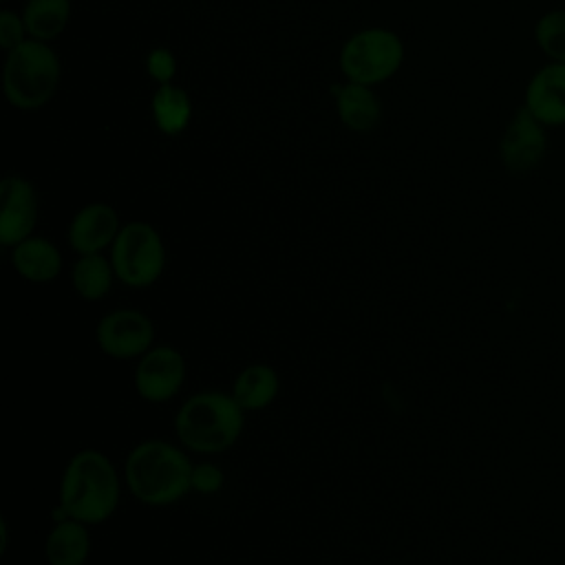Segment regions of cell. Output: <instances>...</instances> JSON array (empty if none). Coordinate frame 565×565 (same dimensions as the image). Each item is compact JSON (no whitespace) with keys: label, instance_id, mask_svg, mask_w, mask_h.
I'll use <instances>...</instances> for the list:
<instances>
[{"label":"cell","instance_id":"obj_10","mask_svg":"<svg viewBox=\"0 0 565 565\" xmlns=\"http://www.w3.org/2000/svg\"><path fill=\"white\" fill-rule=\"evenodd\" d=\"M119 230L121 225L115 207L108 203H88L71 218L66 241L77 256L102 254L104 249H110Z\"/></svg>","mask_w":565,"mask_h":565},{"label":"cell","instance_id":"obj_24","mask_svg":"<svg viewBox=\"0 0 565 565\" xmlns=\"http://www.w3.org/2000/svg\"><path fill=\"white\" fill-rule=\"evenodd\" d=\"M7 543H9V527H7V519L0 516V554L7 552Z\"/></svg>","mask_w":565,"mask_h":565},{"label":"cell","instance_id":"obj_19","mask_svg":"<svg viewBox=\"0 0 565 565\" xmlns=\"http://www.w3.org/2000/svg\"><path fill=\"white\" fill-rule=\"evenodd\" d=\"M152 117L161 132L179 135L188 128L192 117V104L183 88L161 84L152 95Z\"/></svg>","mask_w":565,"mask_h":565},{"label":"cell","instance_id":"obj_20","mask_svg":"<svg viewBox=\"0 0 565 565\" xmlns=\"http://www.w3.org/2000/svg\"><path fill=\"white\" fill-rule=\"evenodd\" d=\"M536 42L547 57L565 64V11H550L536 24Z\"/></svg>","mask_w":565,"mask_h":565},{"label":"cell","instance_id":"obj_22","mask_svg":"<svg viewBox=\"0 0 565 565\" xmlns=\"http://www.w3.org/2000/svg\"><path fill=\"white\" fill-rule=\"evenodd\" d=\"M148 75L159 84H170L177 73V60L168 49H152L146 57Z\"/></svg>","mask_w":565,"mask_h":565},{"label":"cell","instance_id":"obj_1","mask_svg":"<svg viewBox=\"0 0 565 565\" xmlns=\"http://www.w3.org/2000/svg\"><path fill=\"white\" fill-rule=\"evenodd\" d=\"M124 475L113 459L97 448H82L66 461L53 521L75 519L86 525L106 523L121 503Z\"/></svg>","mask_w":565,"mask_h":565},{"label":"cell","instance_id":"obj_11","mask_svg":"<svg viewBox=\"0 0 565 565\" xmlns=\"http://www.w3.org/2000/svg\"><path fill=\"white\" fill-rule=\"evenodd\" d=\"M545 154L543 124L523 106L501 137V161L510 172L532 170Z\"/></svg>","mask_w":565,"mask_h":565},{"label":"cell","instance_id":"obj_3","mask_svg":"<svg viewBox=\"0 0 565 565\" xmlns=\"http://www.w3.org/2000/svg\"><path fill=\"white\" fill-rule=\"evenodd\" d=\"M245 415L230 391H199L177 408L174 435L190 455H221L238 441Z\"/></svg>","mask_w":565,"mask_h":565},{"label":"cell","instance_id":"obj_16","mask_svg":"<svg viewBox=\"0 0 565 565\" xmlns=\"http://www.w3.org/2000/svg\"><path fill=\"white\" fill-rule=\"evenodd\" d=\"M338 115L342 124L355 132H364L377 126L382 108L377 95L366 84L349 82L344 86L333 88Z\"/></svg>","mask_w":565,"mask_h":565},{"label":"cell","instance_id":"obj_23","mask_svg":"<svg viewBox=\"0 0 565 565\" xmlns=\"http://www.w3.org/2000/svg\"><path fill=\"white\" fill-rule=\"evenodd\" d=\"M24 33H26L24 20L18 13L2 9L0 11V44H2V49L11 51L20 42H24Z\"/></svg>","mask_w":565,"mask_h":565},{"label":"cell","instance_id":"obj_8","mask_svg":"<svg viewBox=\"0 0 565 565\" xmlns=\"http://www.w3.org/2000/svg\"><path fill=\"white\" fill-rule=\"evenodd\" d=\"M188 366L183 353L172 344H154L132 369V386L139 399L148 404L172 402L185 382Z\"/></svg>","mask_w":565,"mask_h":565},{"label":"cell","instance_id":"obj_9","mask_svg":"<svg viewBox=\"0 0 565 565\" xmlns=\"http://www.w3.org/2000/svg\"><path fill=\"white\" fill-rule=\"evenodd\" d=\"M38 223V196L33 185L11 174L0 185V243L13 247L33 236Z\"/></svg>","mask_w":565,"mask_h":565},{"label":"cell","instance_id":"obj_5","mask_svg":"<svg viewBox=\"0 0 565 565\" xmlns=\"http://www.w3.org/2000/svg\"><path fill=\"white\" fill-rule=\"evenodd\" d=\"M115 276L130 289L152 287L166 269V245L161 234L146 221L121 225L108 249Z\"/></svg>","mask_w":565,"mask_h":565},{"label":"cell","instance_id":"obj_14","mask_svg":"<svg viewBox=\"0 0 565 565\" xmlns=\"http://www.w3.org/2000/svg\"><path fill=\"white\" fill-rule=\"evenodd\" d=\"M42 552L46 565H86L93 552L90 525L75 519L55 521L44 536Z\"/></svg>","mask_w":565,"mask_h":565},{"label":"cell","instance_id":"obj_15","mask_svg":"<svg viewBox=\"0 0 565 565\" xmlns=\"http://www.w3.org/2000/svg\"><path fill=\"white\" fill-rule=\"evenodd\" d=\"M230 393L245 413L263 411L276 402L280 393V377L274 366L254 362L236 373Z\"/></svg>","mask_w":565,"mask_h":565},{"label":"cell","instance_id":"obj_7","mask_svg":"<svg viewBox=\"0 0 565 565\" xmlns=\"http://www.w3.org/2000/svg\"><path fill=\"white\" fill-rule=\"evenodd\" d=\"M95 344L113 360H139L157 344V329L152 318L141 309L117 307L97 320Z\"/></svg>","mask_w":565,"mask_h":565},{"label":"cell","instance_id":"obj_12","mask_svg":"<svg viewBox=\"0 0 565 565\" xmlns=\"http://www.w3.org/2000/svg\"><path fill=\"white\" fill-rule=\"evenodd\" d=\"M525 108L543 126L565 124V64L554 62L532 77L525 90Z\"/></svg>","mask_w":565,"mask_h":565},{"label":"cell","instance_id":"obj_6","mask_svg":"<svg viewBox=\"0 0 565 565\" xmlns=\"http://www.w3.org/2000/svg\"><path fill=\"white\" fill-rule=\"evenodd\" d=\"M402 60L404 46L393 31L364 29L342 46L340 68L349 82L371 86L395 75Z\"/></svg>","mask_w":565,"mask_h":565},{"label":"cell","instance_id":"obj_4","mask_svg":"<svg viewBox=\"0 0 565 565\" xmlns=\"http://www.w3.org/2000/svg\"><path fill=\"white\" fill-rule=\"evenodd\" d=\"M4 95L20 110L42 108L57 90L60 60L40 40H24L4 60Z\"/></svg>","mask_w":565,"mask_h":565},{"label":"cell","instance_id":"obj_2","mask_svg":"<svg viewBox=\"0 0 565 565\" xmlns=\"http://www.w3.org/2000/svg\"><path fill=\"white\" fill-rule=\"evenodd\" d=\"M190 452L177 441L143 439L124 459L126 490L148 508H168L192 492Z\"/></svg>","mask_w":565,"mask_h":565},{"label":"cell","instance_id":"obj_18","mask_svg":"<svg viewBox=\"0 0 565 565\" xmlns=\"http://www.w3.org/2000/svg\"><path fill=\"white\" fill-rule=\"evenodd\" d=\"M71 0H29L22 13L26 33L33 40H55L68 24Z\"/></svg>","mask_w":565,"mask_h":565},{"label":"cell","instance_id":"obj_13","mask_svg":"<svg viewBox=\"0 0 565 565\" xmlns=\"http://www.w3.org/2000/svg\"><path fill=\"white\" fill-rule=\"evenodd\" d=\"M11 267L15 274L31 285L53 282L62 274V252L44 236H29L13 245L9 252Z\"/></svg>","mask_w":565,"mask_h":565},{"label":"cell","instance_id":"obj_21","mask_svg":"<svg viewBox=\"0 0 565 565\" xmlns=\"http://www.w3.org/2000/svg\"><path fill=\"white\" fill-rule=\"evenodd\" d=\"M225 486V472L212 461H199L192 468V492L210 497L221 492Z\"/></svg>","mask_w":565,"mask_h":565},{"label":"cell","instance_id":"obj_17","mask_svg":"<svg viewBox=\"0 0 565 565\" xmlns=\"http://www.w3.org/2000/svg\"><path fill=\"white\" fill-rule=\"evenodd\" d=\"M117 276L108 256L102 254H82L71 267L73 291L86 302L104 300L115 285Z\"/></svg>","mask_w":565,"mask_h":565}]
</instances>
